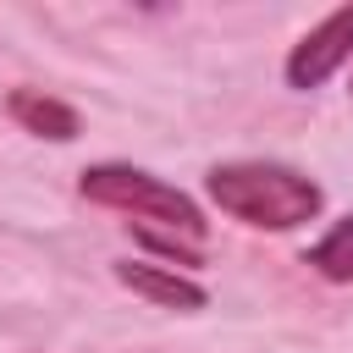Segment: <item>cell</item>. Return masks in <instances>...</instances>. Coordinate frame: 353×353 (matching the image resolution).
<instances>
[{
  "mask_svg": "<svg viewBox=\"0 0 353 353\" xmlns=\"http://www.w3.org/2000/svg\"><path fill=\"white\" fill-rule=\"evenodd\" d=\"M210 199L243 221V226H265V232H292L303 221L320 215V188L292 171V165H276V160H232V165H215L210 171Z\"/></svg>",
  "mask_w": 353,
  "mask_h": 353,
  "instance_id": "7a4b0ae2",
  "label": "cell"
},
{
  "mask_svg": "<svg viewBox=\"0 0 353 353\" xmlns=\"http://www.w3.org/2000/svg\"><path fill=\"white\" fill-rule=\"evenodd\" d=\"M77 188H83L88 204L132 215L138 237L154 254H165L176 265H199L204 259V215L182 188L149 176V171H132V165H88Z\"/></svg>",
  "mask_w": 353,
  "mask_h": 353,
  "instance_id": "6da1fadb",
  "label": "cell"
},
{
  "mask_svg": "<svg viewBox=\"0 0 353 353\" xmlns=\"http://www.w3.org/2000/svg\"><path fill=\"white\" fill-rule=\"evenodd\" d=\"M347 94H353V83H347Z\"/></svg>",
  "mask_w": 353,
  "mask_h": 353,
  "instance_id": "52a82bcc",
  "label": "cell"
},
{
  "mask_svg": "<svg viewBox=\"0 0 353 353\" xmlns=\"http://www.w3.org/2000/svg\"><path fill=\"white\" fill-rule=\"evenodd\" d=\"M11 116L28 132H39V138H55V143L77 138V110L61 105V99H50V94H39V88H17L11 94Z\"/></svg>",
  "mask_w": 353,
  "mask_h": 353,
  "instance_id": "5b68a950",
  "label": "cell"
},
{
  "mask_svg": "<svg viewBox=\"0 0 353 353\" xmlns=\"http://www.w3.org/2000/svg\"><path fill=\"white\" fill-rule=\"evenodd\" d=\"M309 265H314L325 281H353V215L336 221V226L309 248Z\"/></svg>",
  "mask_w": 353,
  "mask_h": 353,
  "instance_id": "8992f818",
  "label": "cell"
},
{
  "mask_svg": "<svg viewBox=\"0 0 353 353\" xmlns=\"http://www.w3.org/2000/svg\"><path fill=\"white\" fill-rule=\"evenodd\" d=\"M347 55H353V6L331 11L320 28H309L298 39V50L287 55V83L292 88H320Z\"/></svg>",
  "mask_w": 353,
  "mask_h": 353,
  "instance_id": "3957f363",
  "label": "cell"
},
{
  "mask_svg": "<svg viewBox=\"0 0 353 353\" xmlns=\"http://www.w3.org/2000/svg\"><path fill=\"white\" fill-rule=\"evenodd\" d=\"M116 281L132 287V292H143L149 303H165V309H204V287L188 281V276H176V270H160V265L127 259V265H116Z\"/></svg>",
  "mask_w": 353,
  "mask_h": 353,
  "instance_id": "277c9868",
  "label": "cell"
}]
</instances>
